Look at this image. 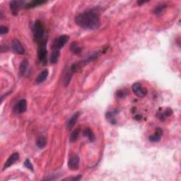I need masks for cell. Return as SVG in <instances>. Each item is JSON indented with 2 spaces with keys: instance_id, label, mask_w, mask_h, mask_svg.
<instances>
[{
  "instance_id": "cell-1",
  "label": "cell",
  "mask_w": 181,
  "mask_h": 181,
  "mask_svg": "<svg viewBox=\"0 0 181 181\" xmlns=\"http://www.w3.org/2000/svg\"><path fill=\"white\" fill-rule=\"evenodd\" d=\"M77 25L84 29L95 30L100 26V15L95 9L81 13L75 18Z\"/></svg>"
},
{
  "instance_id": "cell-2",
  "label": "cell",
  "mask_w": 181,
  "mask_h": 181,
  "mask_svg": "<svg viewBox=\"0 0 181 181\" xmlns=\"http://www.w3.org/2000/svg\"><path fill=\"white\" fill-rule=\"evenodd\" d=\"M33 39L36 43L38 44L43 41V37L45 35V28L43 23L41 21L37 20L34 23L33 26Z\"/></svg>"
},
{
  "instance_id": "cell-3",
  "label": "cell",
  "mask_w": 181,
  "mask_h": 181,
  "mask_svg": "<svg viewBox=\"0 0 181 181\" xmlns=\"http://www.w3.org/2000/svg\"><path fill=\"white\" fill-rule=\"evenodd\" d=\"M47 40H43L38 44V58L40 62L46 64L47 62Z\"/></svg>"
},
{
  "instance_id": "cell-4",
  "label": "cell",
  "mask_w": 181,
  "mask_h": 181,
  "mask_svg": "<svg viewBox=\"0 0 181 181\" xmlns=\"http://www.w3.org/2000/svg\"><path fill=\"white\" fill-rule=\"evenodd\" d=\"M69 38H70V37L67 35L60 36L57 38H56V39L54 40L53 46H52L53 50H60L62 48V47L64 46V45L68 42Z\"/></svg>"
},
{
  "instance_id": "cell-5",
  "label": "cell",
  "mask_w": 181,
  "mask_h": 181,
  "mask_svg": "<svg viewBox=\"0 0 181 181\" xmlns=\"http://www.w3.org/2000/svg\"><path fill=\"white\" fill-rule=\"evenodd\" d=\"M25 1H21V0H15V1H12L10 2V10L11 12L14 16H17L19 14V11L23 6H26Z\"/></svg>"
},
{
  "instance_id": "cell-6",
  "label": "cell",
  "mask_w": 181,
  "mask_h": 181,
  "mask_svg": "<svg viewBox=\"0 0 181 181\" xmlns=\"http://www.w3.org/2000/svg\"><path fill=\"white\" fill-rule=\"evenodd\" d=\"M11 48L13 53L17 55H23L25 54V49L23 47L22 44L18 39H14L11 43Z\"/></svg>"
},
{
  "instance_id": "cell-7",
  "label": "cell",
  "mask_w": 181,
  "mask_h": 181,
  "mask_svg": "<svg viewBox=\"0 0 181 181\" xmlns=\"http://www.w3.org/2000/svg\"><path fill=\"white\" fill-rule=\"evenodd\" d=\"M132 91L136 96L139 98H143L147 94V89L144 87L140 83H135L132 85Z\"/></svg>"
},
{
  "instance_id": "cell-8",
  "label": "cell",
  "mask_w": 181,
  "mask_h": 181,
  "mask_svg": "<svg viewBox=\"0 0 181 181\" xmlns=\"http://www.w3.org/2000/svg\"><path fill=\"white\" fill-rule=\"evenodd\" d=\"M68 167L72 171H77L79 167V157L77 155L74 154L69 159Z\"/></svg>"
},
{
  "instance_id": "cell-9",
  "label": "cell",
  "mask_w": 181,
  "mask_h": 181,
  "mask_svg": "<svg viewBox=\"0 0 181 181\" xmlns=\"http://www.w3.org/2000/svg\"><path fill=\"white\" fill-rule=\"evenodd\" d=\"M19 153L15 152L14 154H12L9 157V159H7V161H6V163H4V167H3V171L6 170V169H8V168H9L10 166H12L14 163H16V161L19 160Z\"/></svg>"
},
{
  "instance_id": "cell-10",
  "label": "cell",
  "mask_w": 181,
  "mask_h": 181,
  "mask_svg": "<svg viewBox=\"0 0 181 181\" xmlns=\"http://www.w3.org/2000/svg\"><path fill=\"white\" fill-rule=\"evenodd\" d=\"M80 115H81V112H77V113H75L74 115H73L72 117L69 119V120L66 124V128L68 130H71L73 128H74V126L75 125V124L77 123V120H78L79 118L80 117Z\"/></svg>"
},
{
  "instance_id": "cell-11",
  "label": "cell",
  "mask_w": 181,
  "mask_h": 181,
  "mask_svg": "<svg viewBox=\"0 0 181 181\" xmlns=\"http://www.w3.org/2000/svg\"><path fill=\"white\" fill-rule=\"evenodd\" d=\"M19 70H20L21 74L22 76L27 77L30 74V68H29V63L27 60H23L21 62L20 67H19Z\"/></svg>"
},
{
  "instance_id": "cell-12",
  "label": "cell",
  "mask_w": 181,
  "mask_h": 181,
  "mask_svg": "<svg viewBox=\"0 0 181 181\" xmlns=\"http://www.w3.org/2000/svg\"><path fill=\"white\" fill-rule=\"evenodd\" d=\"M163 136V130L160 128H157L154 135H152L149 137V140L152 142H158L161 140Z\"/></svg>"
},
{
  "instance_id": "cell-13",
  "label": "cell",
  "mask_w": 181,
  "mask_h": 181,
  "mask_svg": "<svg viewBox=\"0 0 181 181\" xmlns=\"http://www.w3.org/2000/svg\"><path fill=\"white\" fill-rule=\"evenodd\" d=\"M16 111L19 113H23L27 110V101L26 99H21L17 103L16 106Z\"/></svg>"
},
{
  "instance_id": "cell-14",
  "label": "cell",
  "mask_w": 181,
  "mask_h": 181,
  "mask_svg": "<svg viewBox=\"0 0 181 181\" xmlns=\"http://www.w3.org/2000/svg\"><path fill=\"white\" fill-rule=\"evenodd\" d=\"M118 112H119L118 110H114V111L107 112L106 114H105V118L111 124L115 125L116 123L115 116L118 115Z\"/></svg>"
},
{
  "instance_id": "cell-15",
  "label": "cell",
  "mask_w": 181,
  "mask_h": 181,
  "mask_svg": "<svg viewBox=\"0 0 181 181\" xmlns=\"http://www.w3.org/2000/svg\"><path fill=\"white\" fill-rule=\"evenodd\" d=\"M73 73L71 72L70 70L67 71L65 74H64L63 79H62V84H63L64 87H67L70 84L71 80H72Z\"/></svg>"
},
{
  "instance_id": "cell-16",
  "label": "cell",
  "mask_w": 181,
  "mask_h": 181,
  "mask_svg": "<svg viewBox=\"0 0 181 181\" xmlns=\"http://www.w3.org/2000/svg\"><path fill=\"white\" fill-rule=\"evenodd\" d=\"M49 72L47 70H45L43 71V72L40 73V74L38 75L37 78H36V83L38 84H41L46 80L47 77H48Z\"/></svg>"
},
{
  "instance_id": "cell-17",
  "label": "cell",
  "mask_w": 181,
  "mask_h": 181,
  "mask_svg": "<svg viewBox=\"0 0 181 181\" xmlns=\"http://www.w3.org/2000/svg\"><path fill=\"white\" fill-rule=\"evenodd\" d=\"M70 50L74 55H78L81 53V47L77 42H73L70 45Z\"/></svg>"
},
{
  "instance_id": "cell-18",
  "label": "cell",
  "mask_w": 181,
  "mask_h": 181,
  "mask_svg": "<svg viewBox=\"0 0 181 181\" xmlns=\"http://www.w3.org/2000/svg\"><path fill=\"white\" fill-rule=\"evenodd\" d=\"M83 135L84 136V137H87L90 142H94L95 139H96L94 132H93L90 128H86L83 132Z\"/></svg>"
},
{
  "instance_id": "cell-19",
  "label": "cell",
  "mask_w": 181,
  "mask_h": 181,
  "mask_svg": "<svg viewBox=\"0 0 181 181\" xmlns=\"http://www.w3.org/2000/svg\"><path fill=\"white\" fill-rule=\"evenodd\" d=\"M60 56V50H53L50 55V63L53 64L57 63L58 60H59Z\"/></svg>"
},
{
  "instance_id": "cell-20",
  "label": "cell",
  "mask_w": 181,
  "mask_h": 181,
  "mask_svg": "<svg viewBox=\"0 0 181 181\" xmlns=\"http://www.w3.org/2000/svg\"><path fill=\"white\" fill-rule=\"evenodd\" d=\"M45 3H46V2L43 1V0H35V1L33 0V1L30 2L29 3L26 4L25 8L26 9H31V8L36 7V6L42 5V4H43Z\"/></svg>"
},
{
  "instance_id": "cell-21",
  "label": "cell",
  "mask_w": 181,
  "mask_h": 181,
  "mask_svg": "<svg viewBox=\"0 0 181 181\" xmlns=\"http://www.w3.org/2000/svg\"><path fill=\"white\" fill-rule=\"evenodd\" d=\"M166 7H167V5L164 3L159 4L158 5L155 7L154 11H153V13L156 15H159L165 10V9Z\"/></svg>"
},
{
  "instance_id": "cell-22",
  "label": "cell",
  "mask_w": 181,
  "mask_h": 181,
  "mask_svg": "<svg viewBox=\"0 0 181 181\" xmlns=\"http://www.w3.org/2000/svg\"><path fill=\"white\" fill-rule=\"evenodd\" d=\"M173 113V112L172 111L171 108H167L164 112H163V113L159 114V120H161V121H164L166 118L169 117V116L172 115V114Z\"/></svg>"
},
{
  "instance_id": "cell-23",
  "label": "cell",
  "mask_w": 181,
  "mask_h": 181,
  "mask_svg": "<svg viewBox=\"0 0 181 181\" xmlns=\"http://www.w3.org/2000/svg\"><path fill=\"white\" fill-rule=\"evenodd\" d=\"M47 144V139L45 137H40L37 139L36 146L39 149H43Z\"/></svg>"
},
{
  "instance_id": "cell-24",
  "label": "cell",
  "mask_w": 181,
  "mask_h": 181,
  "mask_svg": "<svg viewBox=\"0 0 181 181\" xmlns=\"http://www.w3.org/2000/svg\"><path fill=\"white\" fill-rule=\"evenodd\" d=\"M79 131H80V129L77 128L73 131L72 134H71L70 138V142H76L77 139H78L79 135Z\"/></svg>"
},
{
  "instance_id": "cell-25",
  "label": "cell",
  "mask_w": 181,
  "mask_h": 181,
  "mask_svg": "<svg viewBox=\"0 0 181 181\" xmlns=\"http://www.w3.org/2000/svg\"><path fill=\"white\" fill-rule=\"evenodd\" d=\"M24 166H25L26 168H27V169L29 170H30V171H31L32 172L34 171L33 166V164H32V163L31 162V161H30V159H27L25 161Z\"/></svg>"
},
{
  "instance_id": "cell-26",
  "label": "cell",
  "mask_w": 181,
  "mask_h": 181,
  "mask_svg": "<svg viewBox=\"0 0 181 181\" xmlns=\"http://www.w3.org/2000/svg\"><path fill=\"white\" fill-rule=\"evenodd\" d=\"M127 95V92L126 90H119L116 92V96L118 97V98H125Z\"/></svg>"
},
{
  "instance_id": "cell-27",
  "label": "cell",
  "mask_w": 181,
  "mask_h": 181,
  "mask_svg": "<svg viewBox=\"0 0 181 181\" xmlns=\"http://www.w3.org/2000/svg\"><path fill=\"white\" fill-rule=\"evenodd\" d=\"M9 32V28L6 26H0V34L2 36L5 35V34H7Z\"/></svg>"
},
{
  "instance_id": "cell-28",
  "label": "cell",
  "mask_w": 181,
  "mask_h": 181,
  "mask_svg": "<svg viewBox=\"0 0 181 181\" xmlns=\"http://www.w3.org/2000/svg\"><path fill=\"white\" fill-rule=\"evenodd\" d=\"M81 178V175H79L76 176V177H71V178H68L64 179V180H74V181H77L79 180H80Z\"/></svg>"
},
{
  "instance_id": "cell-29",
  "label": "cell",
  "mask_w": 181,
  "mask_h": 181,
  "mask_svg": "<svg viewBox=\"0 0 181 181\" xmlns=\"http://www.w3.org/2000/svg\"><path fill=\"white\" fill-rule=\"evenodd\" d=\"M146 1H141V0H140V1H138L137 2V4L139 6H141L142 4H144V3H146Z\"/></svg>"
},
{
  "instance_id": "cell-30",
  "label": "cell",
  "mask_w": 181,
  "mask_h": 181,
  "mask_svg": "<svg viewBox=\"0 0 181 181\" xmlns=\"http://www.w3.org/2000/svg\"><path fill=\"white\" fill-rule=\"evenodd\" d=\"M135 120H140L142 119V116L139 115H137L135 116Z\"/></svg>"
}]
</instances>
